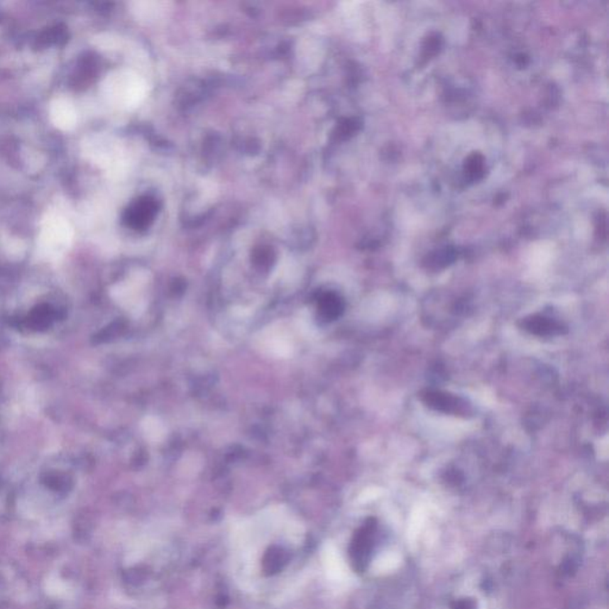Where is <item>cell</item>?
<instances>
[{"label":"cell","mask_w":609,"mask_h":609,"mask_svg":"<svg viewBox=\"0 0 609 609\" xmlns=\"http://www.w3.org/2000/svg\"><path fill=\"white\" fill-rule=\"evenodd\" d=\"M422 400L426 406L445 415H457L464 418L473 415V407L469 401L448 392L429 389L422 394Z\"/></svg>","instance_id":"6da1fadb"},{"label":"cell","mask_w":609,"mask_h":609,"mask_svg":"<svg viewBox=\"0 0 609 609\" xmlns=\"http://www.w3.org/2000/svg\"><path fill=\"white\" fill-rule=\"evenodd\" d=\"M375 531H376V524L371 520L363 527H361L353 537V543L350 547V556H351L353 568L357 571H363L367 568L373 544H374Z\"/></svg>","instance_id":"7a4b0ae2"},{"label":"cell","mask_w":609,"mask_h":609,"mask_svg":"<svg viewBox=\"0 0 609 609\" xmlns=\"http://www.w3.org/2000/svg\"><path fill=\"white\" fill-rule=\"evenodd\" d=\"M520 325L524 330L539 337H554L566 332V327L563 324L540 314L526 317L521 320Z\"/></svg>","instance_id":"3957f363"},{"label":"cell","mask_w":609,"mask_h":609,"mask_svg":"<svg viewBox=\"0 0 609 609\" xmlns=\"http://www.w3.org/2000/svg\"><path fill=\"white\" fill-rule=\"evenodd\" d=\"M287 559H288V554L286 551L281 547H272L265 554V561H263V569L265 574L273 575L278 573L282 569L283 565L286 564Z\"/></svg>","instance_id":"277c9868"},{"label":"cell","mask_w":609,"mask_h":609,"mask_svg":"<svg viewBox=\"0 0 609 609\" xmlns=\"http://www.w3.org/2000/svg\"><path fill=\"white\" fill-rule=\"evenodd\" d=\"M50 309L48 306H45V309H37L33 313V320L35 323V327H49V324L52 322V316H50Z\"/></svg>","instance_id":"5b68a950"},{"label":"cell","mask_w":609,"mask_h":609,"mask_svg":"<svg viewBox=\"0 0 609 609\" xmlns=\"http://www.w3.org/2000/svg\"><path fill=\"white\" fill-rule=\"evenodd\" d=\"M451 609H476V603L470 598H462L454 602Z\"/></svg>","instance_id":"8992f818"}]
</instances>
